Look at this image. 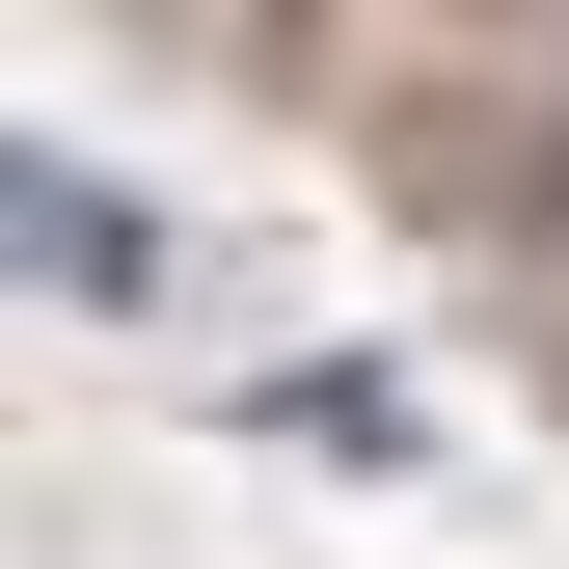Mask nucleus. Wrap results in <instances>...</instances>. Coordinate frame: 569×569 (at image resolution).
<instances>
[{"label":"nucleus","instance_id":"obj_1","mask_svg":"<svg viewBox=\"0 0 569 569\" xmlns=\"http://www.w3.org/2000/svg\"><path fill=\"white\" fill-rule=\"evenodd\" d=\"M0 218H28V271H54V299H163V218H136L109 163H28Z\"/></svg>","mask_w":569,"mask_h":569},{"label":"nucleus","instance_id":"obj_2","mask_svg":"<svg viewBox=\"0 0 569 569\" xmlns=\"http://www.w3.org/2000/svg\"><path fill=\"white\" fill-rule=\"evenodd\" d=\"M244 435H271V461H407V380H271Z\"/></svg>","mask_w":569,"mask_h":569}]
</instances>
